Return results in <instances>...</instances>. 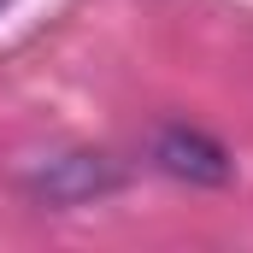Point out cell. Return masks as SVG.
Segmentation results:
<instances>
[{
    "label": "cell",
    "instance_id": "1",
    "mask_svg": "<svg viewBox=\"0 0 253 253\" xmlns=\"http://www.w3.org/2000/svg\"><path fill=\"white\" fill-rule=\"evenodd\" d=\"M153 165L165 171V177H177V183H200V189H218V183H230V153L212 141V135H200L189 124H165L153 135Z\"/></svg>",
    "mask_w": 253,
    "mask_h": 253
},
{
    "label": "cell",
    "instance_id": "2",
    "mask_svg": "<svg viewBox=\"0 0 253 253\" xmlns=\"http://www.w3.org/2000/svg\"><path fill=\"white\" fill-rule=\"evenodd\" d=\"M118 183H124V177H118V165H112L106 153H59V159H47V165L30 177V189L42 194V200H53V206H77V200L112 194Z\"/></svg>",
    "mask_w": 253,
    "mask_h": 253
},
{
    "label": "cell",
    "instance_id": "3",
    "mask_svg": "<svg viewBox=\"0 0 253 253\" xmlns=\"http://www.w3.org/2000/svg\"><path fill=\"white\" fill-rule=\"evenodd\" d=\"M6 6H18V0H0V12H6Z\"/></svg>",
    "mask_w": 253,
    "mask_h": 253
}]
</instances>
